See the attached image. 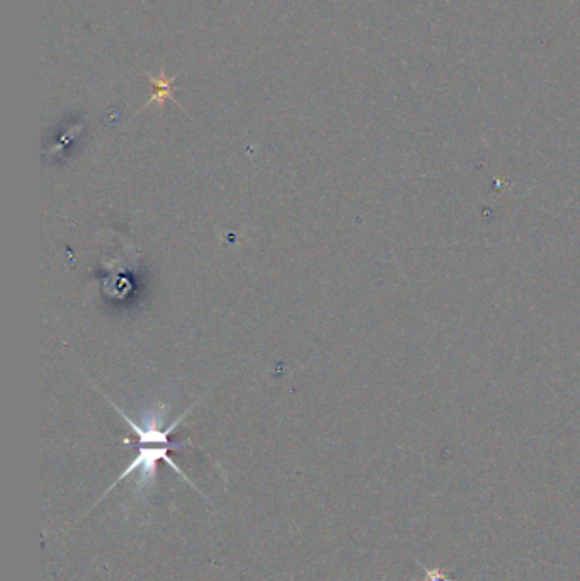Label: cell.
Wrapping results in <instances>:
<instances>
[{"label": "cell", "mask_w": 580, "mask_h": 581, "mask_svg": "<svg viewBox=\"0 0 580 581\" xmlns=\"http://www.w3.org/2000/svg\"><path fill=\"white\" fill-rule=\"evenodd\" d=\"M154 84L159 87V92H157V94H155V96L150 99V102H162L164 101L165 97H172L171 82H169V80H165L164 74H162V77H160L159 80H154ZM150 102H148V104H150Z\"/></svg>", "instance_id": "cell-1"}]
</instances>
